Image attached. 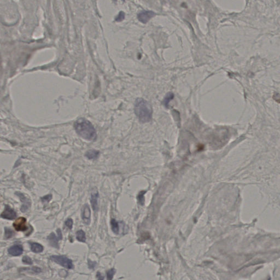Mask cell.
<instances>
[{
	"instance_id": "6",
	"label": "cell",
	"mask_w": 280,
	"mask_h": 280,
	"mask_svg": "<svg viewBox=\"0 0 280 280\" xmlns=\"http://www.w3.org/2000/svg\"><path fill=\"white\" fill-rule=\"evenodd\" d=\"M14 228L17 231H25L27 229L26 219L24 217H20L13 223Z\"/></svg>"
},
{
	"instance_id": "2",
	"label": "cell",
	"mask_w": 280,
	"mask_h": 280,
	"mask_svg": "<svg viewBox=\"0 0 280 280\" xmlns=\"http://www.w3.org/2000/svg\"><path fill=\"white\" fill-rule=\"evenodd\" d=\"M135 113L140 121L145 123L151 120L152 106L149 102L142 98H138L135 102Z\"/></svg>"
},
{
	"instance_id": "22",
	"label": "cell",
	"mask_w": 280,
	"mask_h": 280,
	"mask_svg": "<svg viewBox=\"0 0 280 280\" xmlns=\"http://www.w3.org/2000/svg\"><path fill=\"white\" fill-rule=\"evenodd\" d=\"M65 225L66 226H68V228L70 229H72V227H73V220L71 219V218H68L66 221H65Z\"/></svg>"
},
{
	"instance_id": "11",
	"label": "cell",
	"mask_w": 280,
	"mask_h": 280,
	"mask_svg": "<svg viewBox=\"0 0 280 280\" xmlns=\"http://www.w3.org/2000/svg\"><path fill=\"white\" fill-rule=\"evenodd\" d=\"M98 191L93 192L91 194V199H90V203L91 206L93 210L94 211H97L98 207Z\"/></svg>"
},
{
	"instance_id": "3",
	"label": "cell",
	"mask_w": 280,
	"mask_h": 280,
	"mask_svg": "<svg viewBox=\"0 0 280 280\" xmlns=\"http://www.w3.org/2000/svg\"><path fill=\"white\" fill-rule=\"evenodd\" d=\"M50 258L55 263L68 269H72L74 267L72 260L64 256H51Z\"/></svg>"
},
{
	"instance_id": "8",
	"label": "cell",
	"mask_w": 280,
	"mask_h": 280,
	"mask_svg": "<svg viewBox=\"0 0 280 280\" xmlns=\"http://www.w3.org/2000/svg\"><path fill=\"white\" fill-rule=\"evenodd\" d=\"M15 194L19 196L21 201L23 203V205L21 207V211L23 212H25L30 207L31 201L30 199H27V197L21 193L17 192Z\"/></svg>"
},
{
	"instance_id": "19",
	"label": "cell",
	"mask_w": 280,
	"mask_h": 280,
	"mask_svg": "<svg viewBox=\"0 0 280 280\" xmlns=\"http://www.w3.org/2000/svg\"><path fill=\"white\" fill-rule=\"evenodd\" d=\"M13 235L14 232L12 230L9 229V228H5V237L6 238H7V239L10 238Z\"/></svg>"
},
{
	"instance_id": "13",
	"label": "cell",
	"mask_w": 280,
	"mask_h": 280,
	"mask_svg": "<svg viewBox=\"0 0 280 280\" xmlns=\"http://www.w3.org/2000/svg\"><path fill=\"white\" fill-rule=\"evenodd\" d=\"M31 249L34 253H41L43 251V247L41 244L35 243H30Z\"/></svg>"
},
{
	"instance_id": "18",
	"label": "cell",
	"mask_w": 280,
	"mask_h": 280,
	"mask_svg": "<svg viewBox=\"0 0 280 280\" xmlns=\"http://www.w3.org/2000/svg\"><path fill=\"white\" fill-rule=\"evenodd\" d=\"M116 272V270H115L114 268H112L111 269L108 270L107 271V280H112L113 276L115 275V273Z\"/></svg>"
},
{
	"instance_id": "24",
	"label": "cell",
	"mask_w": 280,
	"mask_h": 280,
	"mask_svg": "<svg viewBox=\"0 0 280 280\" xmlns=\"http://www.w3.org/2000/svg\"><path fill=\"white\" fill-rule=\"evenodd\" d=\"M149 237H150V236H149V234L147 233H144V234H142L141 238V240L142 241H145L146 240L148 239L149 238Z\"/></svg>"
},
{
	"instance_id": "14",
	"label": "cell",
	"mask_w": 280,
	"mask_h": 280,
	"mask_svg": "<svg viewBox=\"0 0 280 280\" xmlns=\"http://www.w3.org/2000/svg\"><path fill=\"white\" fill-rule=\"evenodd\" d=\"M76 239L79 242L85 243L86 241L85 233L83 230H79L76 233Z\"/></svg>"
},
{
	"instance_id": "12",
	"label": "cell",
	"mask_w": 280,
	"mask_h": 280,
	"mask_svg": "<svg viewBox=\"0 0 280 280\" xmlns=\"http://www.w3.org/2000/svg\"><path fill=\"white\" fill-rule=\"evenodd\" d=\"M99 154L100 152L97 150L90 149L85 153V155L89 159H96L98 158Z\"/></svg>"
},
{
	"instance_id": "10",
	"label": "cell",
	"mask_w": 280,
	"mask_h": 280,
	"mask_svg": "<svg viewBox=\"0 0 280 280\" xmlns=\"http://www.w3.org/2000/svg\"><path fill=\"white\" fill-rule=\"evenodd\" d=\"M8 252L12 256H19L23 252V247L21 245H15L10 247Z\"/></svg>"
},
{
	"instance_id": "5",
	"label": "cell",
	"mask_w": 280,
	"mask_h": 280,
	"mask_svg": "<svg viewBox=\"0 0 280 280\" xmlns=\"http://www.w3.org/2000/svg\"><path fill=\"white\" fill-rule=\"evenodd\" d=\"M155 13L151 10H143L137 14V18L142 23L146 24L148 23L149 20L154 17Z\"/></svg>"
},
{
	"instance_id": "27",
	"label": "cell",
	"mask_w": 280,
	"mask_h": 280,
	"mask_svg": "<svg viewBox=\"0 0 280 280\" xmlns=\"http://www.w3.org/2000/svg\"></svg>"
},
{
	"instance_id": "23",
	"label": "cell",
	"mask_w": 280,
	"mask_h": 280,
	"mask_svg": "<svg viewBox=\"0 0 280 280\" xmlns=\"http://www.w3.org/2000/svg\"><path fill=\"white\" fill-rule=\"evenodd\" d=\"M52 198V195L51 194H49L47 195L44 196V197L42 198V201L43 203H48Z\"/></svg>"
},
{
	"instance_id": "21",
	"label": "cell",
	"mask_w": 280,
	"mask_h": 280,
	"mask_svg": "<svg viewBox=\"0 0 280 280\" xmlns=\"http://www.w3.org/2000/svg\"><path fill=\"white\" fill-rule=\"evenodd\" d=\"M22 261L24 264H29V265H31V264H32V263H33L32 259L28 256H24L23 258Z\"/></svg>"
},
{
	"instance_id": "25",
	"label": "cell",
	"mask_w": 280,
	"mask_h": 280,
	"mask_svg": "<svg viewBox=\"0 0 280 280\" xmlns=\"http://www.w3.org/2000/svg\"><path fill=\"white\" fill-rule=\"evenodd\" d=\"M96 277H97V280H104V277L103 276L101 275V273L100 272H98L96 274Z\"/></svg>"
},
{
	"instance_id": "1",
	"label": "cell",
	"mask_w": 280,
	"mask_h": 280,
	"mask_svg": "<svg viewBox=\"0 0 280 280\" xmlns=\"http://www.w3.org/2000/svg\"><path fill=\"white\" fill-rule=\"evenodd\" d=\"M75 130L82 138L94 141L97 137L96 132L90 122L85 118H79L74 124Z\"/></svg>"
},
{
	"instance_id": "17",
	"label": "cell",
	"mask_w": 280,
	"mask_h": 280,
	"mask_svg": "<svg viewBox=\"0 0 280 280\" xmlns=\"http://www.w3.org/2000/svg\"><path fill=\"white\" fill-rule=\"evenodd\" d=\"M146 193V191H141L139 193V194L137 196V200L138 203L141 205H144L145 204V194Z\"/></svg>"
},
{
	"instance_id": "4",
	"label": "cell",
	"mask_w": 280,
	"mask_h": 280,
	"mask_svg": "<svg viewBox=\"0 0 280 280\" xmlns=\"http://www.w3.org/2000/svg\"><path fill=\"white\" fill-rule=\"evenodd\" d=\"M57 236L54 233H51L48 237V240L51 244V246L55 248H59V240L62 239V235L61 233V230L58 229L57 230Z\"/></svg>"
},
{
	"instance_id": "26",
	"label": "cell",
	"mask_w": 280,
	"mask_h": 280,
	"mask_svg": "<svg viewBox=\"0 0 280 280\" xmlns=\"http://www.w3.org/2000/svg\"><path fill=\"white\" fill-rule=\"evenodd\" d=\"M89 267L90 268L95 267L94 262H91V261H90V262L89 263Z\"/></svg>"
},
{
	"instance_id": "15",
	"label": "cell",
	"mask_w": 280,
	"mask_h": 280,
	"mask_svg": "<svg viewBox=\"0 0 280 280\" xmlns=\"http://www.w3.org/2000/svg\"><path fill=\"white\" fill-rule=\"evenodd\" d=\"M173 97H174V94L171 92L168 93L167 95H166L164 99V101H163V103H164V104L165 105L166 107H168L170 102L171 100L173 99Z\"/></svg>"
},
{
	"instance_id": "16",
	"label": "cell",
	"mask_w": 280,
	"mask_h": 280,
	"mask_svg": "<svg viewBox=\"0 0 280 280\" xmlns=\"http://www.w3.org/2000/svg\"><path fill=\"white\" fill-rule=\"evenodd\" d=\"M111 224L112 230L113 231V232L115 234H118L119 230L118 222L115 219H112Z\"/></svg>"
},
{
	"instance_id": "20",
	"label": "cell",
	"mask_w": 280,
	"mask_h": 280,
	"mask_svg": "<svg viewBox=\"0 0 280 280\" xmlns=\"http://www.w3.org/2000/svg\"><path fill=\"white\" fill-rule=\"evenodd\" d=\"M125 18V13L123 12H120L118 14V16L116 17L115 18V21H118V22H119V21H122L124 20Z\"/></svg>"
},
{
	"instance_id": "7",
	"label": "cell",
	"mask_w": 280,
	"mask_h": 280,
	"mask_svg": "<svg viewBox=\"0 0 280 280\" xmlns=\"http://www.w3.org/2000/svg\"><path fill=\"white\" fill-rule=\"evenodd\" d=\"M1 217L4 219L13 220L17 217V213L10 206L6 205L4 208V212L1 213Z\"/></svg>"
},
{
	"instance_id": "9",
	"label": "cell",
	"mask_w": 280,
	"mask_h": 280,
	"mask_svg": "<svg viewBox=\"0 0 280 280\" xmlns=\"http://www.w3.org/2000/svg\"><path fill=\"white\" fill-rule=\"evenodd\" d=\"M90 209L88 204H85L83 206L82 212V217L83 220V222L85 224L89 225L90 223Z\"/></svg>"
}]
</instances>
